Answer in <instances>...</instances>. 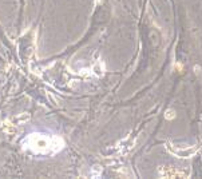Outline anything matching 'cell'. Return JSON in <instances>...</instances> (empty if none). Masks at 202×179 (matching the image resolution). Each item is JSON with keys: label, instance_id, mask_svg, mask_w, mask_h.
Wrapping results in <instances>:
<instances>
[{"label": "cell", "instance_id": "1", "mask_svg": "<svg viewBox=\"0 0 202 179\" xmlns=\"http://www.w3.org/2000/svg\"><path fill=\"white\" fill-rule=\"evenodd\" d=\"M158 174L162 178H186L187 175H189V171L182 170V168L161 166L158 168Z\"/></svg>", "mask_w": 202, "mask_h": 179}, {"label": "cell", "instance_id": "2", "mask_svg": "<svg viewBox=\"0 0 202 179\" xmlns=\"http://www.w3.org/2000/svg\"><path fill=\"white\" fill-rule=\"evenodd\" d=\"M176 115H177V114H176V111H174V110H167L166 111V112H165V118H166V119L167 120H173L174 119V118H176Z\"/></svg>", "mask_w": 202, "mask_h": 179}]
</instances>
